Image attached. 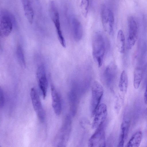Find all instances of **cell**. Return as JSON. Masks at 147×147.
I'll list each match as a JSON object with an SVG mask.
<instances>
[{"instance_id":"obj_10","label":"cell","mask_w":147,"mask_h":147,"mask_svg":"<svg viewBox=\"0 0 147 147\" xmlns=\"http://www.w3.org/2000/svg\"><path fill=\"white\" fill-rule=\"evenodd\" d=\"M129 34L127 38V47L131 49L134 45L137 39L138 26L134 17H130L128 19Z\"/></svg>"},{"instance_id":"obj_23","label":"cell","mask_w":147,"mask_h":147,"mask_svg":"<svg viewBox=\"0 0 147 147\" xmlns=\"http://www.w3.org/2000/svg\"><path fill=\"white\" fill-rule=\"evenodd\" d=\"M89 6V0H81L80 9L82 13L85 18L88 14Z\"/></svg>"},{"instance_id":"obj_20","label":"cell","mask_w":147,"mask_h":147,"mask_svg":"<svg viewBox=\"0 0 147 147\" xmlns=\"http://www.w3.org/2000/svg\"><path fill=\"white\" fill-rule=\"evenodd\" d=\"M125 39L124 35L122 30H119L118 32L116 38L117 46L119 51L123 53L125 51Z\"/></svg>"},{"instance_id":"obj_15","label":"cell","mask_w":147,"mask_h":147,"mask_svg":"<svg viewBox=\"0 0 147 147\" xmlns=\"http://www.w3.org/2000/svg\"><path fill=\"white\" fill-rule=\"evenodd\" d=\"M72 32L74 38L76 41H79L83 36V28L80 21L76 18H73L71 21Z\"/></svg>"},{"instance_id":"obj_5","label":"cell","mask_w":147,"mask_h":147,"mask_svg":"<svg viewBox=\"0 0 147 147\" xmlns=\"http://www.w3.org/2000/svg\"><path fill=\"white\" fill-rule=\"evenodd\" d=\"M49 7L51 18L55 27L59 40L61 46L65 48L66 44L61 29L59 13L53 1L51 2Z\"/></svg>"},{"instance_id":"obj_22","label":"cell","mask_w":147,"mask_h":147,"mask_svg":"<svg viewBox=\"0 0 147 147\" xmlns=\"http://www.w3.org/2000/svg\"><path fill=\"white\" fill-rule=\"evenodd\" d=\"M16 53L20 65L22 67H25L26 66V61L23 49L20 45H18L17 47Z\"/></svg>"},{"instance_id":"obj_4","label":"cell","mask_w":147,"mask_h":147,"mask_svg":"<svg viewBox=\"0 0 147 147\" xmlns=\"http://www.w3.org/2000/svg\"><path fill=\"white\" fill-rule=\"evenodd\" d=\"M104 93V89L100 83L95 81L92 87V97L90 102V111L92 115L95 112L99 105Z\"/></svg>"},{"instance_id":"obj_2","label":"cell","mask_w":147,"mask_h":147,"mask_svg":"<svg viewBox=\"0 0 147 147\" xmlns=\"http://www.w3.org/2000/svg\"><path fill=\"white\" fill-rule=\"evenodd\" d=\"M71 127V120L70 117L67 115L54 140V144L57 147H65L69 136Z\"/></svg>"},{"instance_id":"obj_3","label":"cell","mask_w":147,"mask_h":147,"mask_svg":"<svg viewBox=\"0 0 147 147\" xmlns=\"http://www.w3.org/2000/svg\"><path fill=\"white\" fill-rule=\"evenodd\" d=\"M8 11L2 9L0 13V34L2 37L8 36L13 28L14 19Z\"/></svg>"},{"instance_id":"obj_25","label":"cell","mask_w":147,"mask_h":147,"mask_svg":"<svg viewBox=\"0 0 147 147\" xmlns=\"http://www.w3.org/2000/svg\"><path fill=\"white\" fill-rule=\"evenodd\" d=\"M80 124L81 126L84 129H85V126L90 124V122L86 119H83L81 120L80 121Z\"/></svg>"},{"instance_id":"obj_18","label":"cell","mask_w":147,"mask_h":147,"mask_svg":"<svg viewBox=\"0 0 147 147\" xmlns=\"http://www.w3.org/2000/svg\"><path fill=\"white\" fill-rule=\"evenodd\" d=\"M142 138V133L138 131L134 134L127 142V147H138L141 143Z\"/></svg>"},{"instance_id":"obj_11","label":"cell","mask_w":147,"mask_h":147,"mask_svg":"<svg viewBox=\"0 0 147 147\" xmlns=\"http://www.w3.org/2000/svg\"><path fill=\"white\" fill-rule=\"evenodd\" d=\"M107 109L106 105L102 103L99 105L94 114L92 127L97 129L103 123L107 115Z\"/></svg>"},{"instance_id":"obj_13","label":"cell","mask_w":147,"mask_h":147,"mask_svg":"<svg viewBox=\"0 0 147 147\" xmlns=\"http://www.w3.org/2000/svg\"><path fill=\"white\" fill-rule=\"evenodd\" d=\"M80 94L77 90L73 87L72 88L69 94L70 110L71 114L73 116L77 112Z\"/></svg>"},{"instance_id":"obj_7","label":"cell","mask_w":147,"mask_h":147,"mask_svg":"<svg viewBox=\"0 0 147 147\" xmlns=\"http://www.w3.org/2000/svg\"><path fill=\"white\" fill-rule=\"evenodd\" d=\"M105 126L103 123L97 128L88 141V147H104L105 146Z\"/></svg>"},{"instance_id":"obj_26","label":"cell","mask_w":147,"mask_h":147,"mask_svg":"<svg viewBox=\"0 0 147 147\" xmlns=\"http://www.w3.org/2000/svg\"><path fill=\"white\" fill-rule=\"evenodd\" d=\"M144 100L145 103L147 104V84L144 95Z\"/></svg>"},{"instance_id":"obj_19","label":"cell","mask_w":147,"mask_h":147,"mask_svg":"<svg viewBox=\"0 0 147 147\" xmlns=\"http://www.w3.org/2000/svg\"><path fill=\"white\" fill-rule=\"evenodd\" d=\"M128 86V76L126 71L123 70L121 73L119 83V87L122 92H127Z\"/></svg>"},{"instance_id":"obj_12","label":"cell","mask_w":147,"mask_h":147,"mask_svg":"<svg viewBox=\"0 0 147 147\" xmlns=\"http://www.w3.org/2000/svg\"><path fill=\"white\" fill-rule=\"evenodd\" d=\"M116 74V69L114 65L111 63L105 69L102 74V79L106 85L110 86L113 83Z\"/></svg>"},{"instance_id":"obj_14","label":"cell","mask_w":147,"mask_h":147,"mask_svg":"<svg viewBox=\"0 0 147 147\" xmlns=\"http://www.w3.org/2000/svg\"><path fill=\"white\" fill-rule=\"evenodd\" d=\"M51 91L52 106L55 113L58 115H60L61 111L60 98L59 94L53 85H51Z\"/></svg>"},{"instance_id":"obj_9","label":"cell","mask_w":147,"mask_h":147,"mask_svg":"<svg viewBox=\"0 0 147 147\" xmlns=\"http://www.w3.org/2000/svg\"><path fill=\"white\" fill-rule=\"evenodd\" d=\"M36 75L39 87L44 99L47 94L48 82L45 67L43 64H41L38 66Z\"/></svg>"},{"instance_id":"obj_24","label":"cell","mask_w":147,"mask_h":147,"mask_svg":"<svg viewBox=\"0 0 147 147\" xmlns=\"http://www.w3.org/2000/svg\"><path fill=\"white\" fill-rule=\"evenodd\" d=\"M4 91L1 87L0 88V107L2 108L4 104Z\"/></svg>"},{"instance_id":"obj_1","label":"cell","mask_w":147,"mask_h":147,"mask_svg":"<svg viewBox=\"0 0 147 147\" xmlns=\"http://www.w3.org/2000/svg\"><path fill=\"white\" fill-rule=\"evenodd\" d=\"M106 42L104 35L100 32L94 34L92 42V53L93 57L98 67L102 65L106 50Z\"/></svg>"},{"instance_id":"obj_21","label":"cell","mask_w":147,"mask_h":147,"mask_svg":"<svg viewBox=\"0 0 147 147\" xmlns=\"http://www.w3.org/2000/svg\"><path fill=\"white\" fill-rule=\"evenodd\" d=\"M142 71L139 67L136 68L134 71V86L136 89L139 88L142 80Z\"/></svg>"},{"instance_id":"obj_8","label":"cell","mask_w":147,"mask_h":147,"mask_svg":"<svg viewBox=\"0 0 147 147\" xmlns=\"http://www.w3.org/2000/svg\"><path fill=\"white\" fill-rule=\"evenodd\" d=\"M30 96L34 109L39 119L42 122L45 120V114L38 93L34 88L30 90Z\"/></svg>"},{"instance_id":"obj_6","label":"cell","mask_w":147,"mask_h":147,"mask_svg":"<svg viewBox=\"0 0 147 147\" xmlns=\"http://www.w3.org/2000/svg\"><path fill=\"white\" fill-rule=\"evenodd\" d=\"M101 18L102 25L105 31L111 34L113 30L114 18L111 9L105 5H103L101 9Z\"/></svg>"},{"instance_id":"obj_16","label":"cell","mask_w":147,"mask_h":147,"mask_svg":"<svg viewBox=\"0 0 147 147\" xmlns=\"http://www.w3.org/2000/svg\"><path fill=\"white\" fill-rule=\"evenodd\" d=\"M129 127V124L127 121L123 120L121 126L120 133L119 138L118 146H123L127 138Z\"/></svg>"},{"instance_id":"obj_17","label":"cell","mask_w":147,"mask_h":147,"mask_svg":"<svg viewBox=\"0 0 147 147\" xmlns=\"http://www.w3.org/2000/svg\"><path fill=\"white\" fill-rule=\"evenodd\" d=\"M24 13L29 22L32 23L33 19L34 12L30 0H22Z\"/></svg>"}]
</instances>
